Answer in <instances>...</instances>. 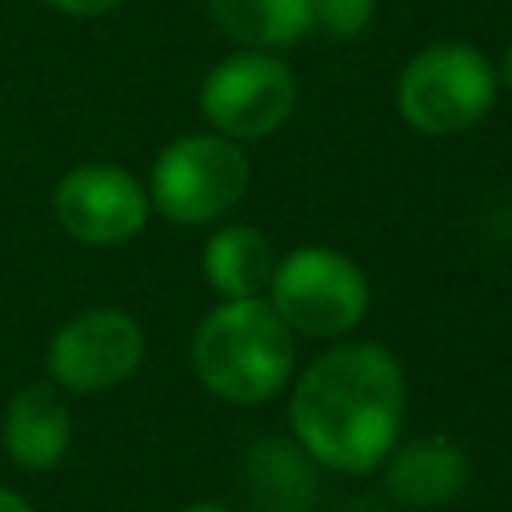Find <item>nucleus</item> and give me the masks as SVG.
Listing matches in <instances>:
<instances>
[{"label":"nucleus","instance_id":"obj_11","mask_svg":"<svg viewBox=\"0 0 512 512\" xmlns=\"http://www.w3.org/2000/svg\"><path fill=\"white\" fill-rule=\"evenodd\" d=\"M240 484L256 512H308L316 500V460L292 436H264L240 460Z\"/></svg>","mask_w":512,"mask_h":512},{"label":"nucleus","instance_id":"obj_4","mask_svg":"<svg viewBox=\"0 0 512 512\" xmlns=\"http://www.w3.org/2000/svg\"><path fill=\"white\" fill-rule=\"evenodd\" d=\"M264 300L300 340H348L368 308L372 284L368 272L332 244H300L276 256Z\"/></svg>","mask_w":512,"mask_h":512},{"label":"nucleus","instance_id":"obj_2","mask_svg":"<svg viewBox=\"0 0 512 512\" xmlns=\"http://www.w3.org/2000/svg\"><path fill=\"white\" fill-rule=\"evenodd\" d=\"M188 356L200 388L236 408L276 400L296 376V336L264 296L212 304L192 332Z\"/></svg>","mask_w":512,"mask_h":512},{"label":"nucleus","instance_id":"obj_3","mask_svg":"<svg viewBox=\"0 0 512 512\" xmlns=\"http://www.w3.org/2000/svg\"><path fill=\"white\" fill-rule=\"evenodd\" d=\"M500 80L484 48L468 40H432L408 56L396 76L400 120L432 140L476 128L496 104Z\"/></svg>","mask_w":512,"mask_h":512},{"label":"nucleus","instance_id":"obj_1","mask_svg":"<svg viewBox=\"0 0 512 512\" xmlns=\"http://www.w3.org/2000/svg\"><path fill=\"white\" fill-rule=\"evenodd\" d=\"M404 364L380 340H336L288 384V436L340 476L376 472L400 444Z\"/></svg>","mask_w":512,"mask_h":512},{"label":"nucleus","instance_id":"obj_15","mask_svg":"<svg viewBox=\"0 0 512 512\" xmlns=\"http://www.w3.org/2000/svg\"><path fill=\"white\" fill-rule=\"evenodd\" d=\"M44 4L60 16H72V20H100L116 8H124L128 0H44Z\"/></svg>","mask_w":512,"mask_h":512},{"label":"nucleus","instance_id":"obj_13","mask_svg":"<svg viewBox=\"0 0 512 512\" xmlns=\"http://www.w3.org/2000/svg\"><path fill=\"white\" fill-rule=\"evenodd\" d=\"M204 8L236 48L280 52L312 32L308 0H204Z\"/></svg>","mask_w":512,"mask_h":512},{"label":"nucleus","instance_id":"obj_17","mask_svg":"<svg viewBox=\"0 0 512 512\" xmlns=\"http://www.w3.org/2000/svg\"><path fill=\"white\" fill-rule=\"evenodd\" d=\"M496 80H500V88L512 92V40L504 44V52H500V60H496Z\"/></svg>","mask_w":512,"mask_h":512},{"label":"nucleus","instance_id":"obj_6","mask_svg":"<svg viewBox=\"0 0 512 512\" xmlns=\"http://www.w3.org/2000/svg\"><path fill=\"white\" fill-rule=\"evenodd\" d=\"M300 100L296 72L260 48H236L200 80V116L212 132L244 144L280 132Z\"/></svg>","mask_w":512,"mask_h":512},{"label":"nucleus","instance_id":"obj_5","mask_svg":"<svg viewBox=\"0 0 512 512\" xmlns=\"http://www.w3.org/2000/svg\"><path fill=\"white\" fill-rule=\"evenodd\" d=\"M248 184L252 164L244 156V144L208 128L168 140L156 152L144 188L156 216L180 228H200L228 220L248 196Z\"/></svg>","mask_w":512,"mask_h":512},{"label":"nucleus","instance_id":"obj_10","mask_svg":"<svg viewBox=\"0 0 512 512\" xmlns=\"http://www.w3.org/2000/svg\"><path fill=\"white\" fill-rule=\"evenodd\" d=\"M384 468V492L404 508H444L468 484V456L448 436L400 440Z\"/></svg>","mask_w":512,"mask_h":512},{"label":"nucleus","instance_id":"obj_12","mask_svg":"<svg viewBox=\"0 0 512 512\" xmlns=\"http://www.w3.org/2000/svg\"><path fill=\"white\" fill-rule=\"evenodd\" d=\"M276 268V248L256 224L220 220L200 248V276L220 300L264 296Z\"/></svg>","mask_w":512,"mask_h":512},{"label":"nucleus","instance_id":"obj_19","mask_svg":"<svg viewBox=\"0 0 512 512\" xmlns=\"http://www.w3.org/2000/svg\"><path fill=\"white\" fill-rule=\"evenodd\" d=\"M0 156H4V144H0Z\"/></svg>","mask_w":512,"mask_h":512},{"label":"nucleus","instance_id":"obj_8","mask_svg":"<svg viewBox=\"0 0 512 512\" xmlns=\"http://www.w3.org/2000/svg\"><path fill=\"white\" fill-rule=\"evenodd\" d=\"M52 216L60 232L84 248H120L152 220L148 188L116 160H84L52 188Z\"/></svg>","mask_w":512,"mask_h":512},{"label":"nucleus","instance_id":"obj_9","mask_svg":"<svg viewBox=\"0 0 512 512\" xmlns=\"http://www.w3.org/2000/svg\"><path fill=\"white\" fill-rule=\"evenodd\" d=\"M4 456L24 472H52L72 448V408L56 384H24L0 416Z\"/></svg>","mask_w":512,"mask_h":512},{"label":"nucleus","instance_id":"obj_18","mask_svg":"<svg viewBox=\"0 0 512 512\" xmlns=\"http://www.w3.org/2000/svg\"><path fill=\"white\" fill-rule=\"evenodd\" d=\"M180 512H232L228 504H216V500H192L188 508H180Z\"/></svg>","mask_w":512,"mask_h":512},{"label":"nucleus","instance_id":"obj_14","mask_svg":"<svg viewBox=\"0 0 512 512\" xmlns=\"http://www.w3.org/2000/svg\"><path fill=\"white\" fill-rule=\"evenodd\" d=\"M308 8H312V28L336 40H356L376 16V0H308Z\"/></svg>","mask_w":512,"mask_h":512},{"label":"nucleus","instance_id":"obj_7","mask_svg":"<svg viewBox=\"0 0 512 512\" xmlns=\"http://www.w3.org/2000/svg\"><path fill=\"white\" fill-rule=\"evenodd\" d=\"M148 356L144 324L116 304L80 308L68 316L44 352L48 380L72 396H100L128 384Z\"/></svg>","mask_w":512,"mask_h":512},{"label":"nucleus","instance_id":"obj_16","mask_svg":"<svg viewBox=\"0 0 512 512\" xmlns=\"http://www.w3.org/2000/svg\"><path fill=\"white\" fill-rule=\"evenodd\" d=\"M0 512H32V504L16 492V488H8V484H0Z\"/></svg>","mask_w":512,"mask_h":512}]
</instances>
